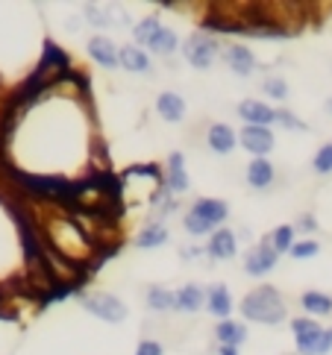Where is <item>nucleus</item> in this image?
Returning a JSON list of instances; mask_svg holds the SVG:
<instances>
[{
  "mask_svg": "<svg viewBox=\"0 0 332 355\" xmlns=\"http://www.w3.org/2000/svg\"><path fill=\"white\" fill-rule=\"evenodd\" d=\"M241 314L262 326H279L288 317L285 302L274 285H259L256 291H250V294L241 300Z\"/></svg>",
  "mask_w": 332,
  "mask_h": 355,
  "instance_id": "nucleus-1",
  "label": "nucleus"
},
{
  "mask_svg": "<svg viewBox=\"0 0 332 355\" xmlns=\"http://www.w3.org/2000/svg\"><path fill=\"white\" fill-rule=\"evenodd\" d=\"M291 332H294L300 355H329L332 352V335L326 329L317 326L312 317H297V320H291Z\"/></svg>",
  "mask_w": 332,
  "mask_h": 355,
  "instance_id": "nucleus-2",
  "label": "nucleus"
},
{
  "mask_svg": "<svg viewBox=\"0 0 332 355\" xmlns=\"http://www.w3.org/2000/svg\"><path fill=\"white\" fill-rule=\"evenodd\" d=\"M218 53H221V44H218V39H215V35H209V33H194V35H191V39L185 42V47H183L185 62H188L191 68H197V71L212 68V62L218 59Z\"/></svg>",
  "mask_w": 332,
  "mask_h": 355,
  "instance_id": "nucleus-3",
  "label": "nucleus"
},
{
  "mask_svg": "<svg viewBox=\"0 0 332 355\" xmlns=\"http://www.w3.org/2000/svg\"><path fill=\"white\" fill-rule=\"evenodd\" d=\"M83 309L92 311L94 317H100L103 323H124L126 314H130L126 302H121L118 297H112V294H103V291L83 297Z\"/></svg>",
  "mask_w": 332,
  "mask_h": 355,
  "instance_id": "nucleus-4",
  "label": "nucleus"
},
{
  "mask_svg": "<svg viewBox=\"0 0 332 355\" xmlns=\"http://www.w3.org/2000/svg\"><path fill=\"white\" fill-rule=\"evenodd\" d=\"M238 144L247 150L253 159H267V153L274 150V132L267 126H244L238 132Z\"/></svg>",
  "mask_w": 332,
  "mask_h": 355,
  "instance_id": "nucleus-5",
  "label": "nucleus"
},
{
  "mask_svg": "<svg viewBox=\"0 0 332 355\" xmlns=\"http://www.w3.org/2000/svg\"><path fill=\"white\" fill-rule=\"evenodd\" d=\"M276 259H279V252L271 247V241H262L259 247H253L247 252V259H244V273L247 276H265V273H271L276 268Z\"/></svg>",
  "mask_w": 332,
  "mask_h": 355,
  "instance_id": "nucleus-6",
  "label": "nucleus"
},
{
  "mask_svg": "<svg viewBox=\"0 0 332 355\" xmlns=\"http://www.w3.org/2000/svg\"><path fill=\"white\" fill-rule=\"evenodd\" d=\"M238 115L247 126H271L276 121V109L267 106L265 100H244V103L238 106Z\"/></svg>",
  "mask_w": 332,
  "mask_h": 355,
  "instance_id": "nucleus-7",
  "label": "nucleus"
},
{
  "mask_svg": "<svg viewBox=\"0 0 332 355\" xmlns=\"http://www.w3.org/2000/svg\"><path fill=\"white\" fill-rule=\"evenodd\" d=\"M238 252V238L233 230H218L212 232L209 244H206V256L215 259V261H226V259H235Z\"/></svg>",
  "mask_w": 332,
  "mask_h": 355,
  "instance_id": "nucleus-8",
  "label": "nucleus"
},
{
  "mask_svg": "<svg viewBox=\"0 0 332 355\" xmlns=\"http://www.w3.org/2000/svg\"><path fill=\"white\" fill-rule=\"evenodd\" d=\"M121 50L112 44V39H106V35H92L88 39V56H92L100 68H118L121 65V59H118Z\"/></svg>",
  "mask_w": 332,
  "mask_h": 355,
  "instance_id": "nucleus-9",
  "label": "nucleus"
},
{
  "mask_svg": "<svg viewBox=\"0 0 332 355\" xmlns=\"http://www.w3.org/2000/svg\"><path fill=\"white\" fill-rule=\"evenodd\" d=\"M191 214H194V218H200L203 223H209V226H218V223L226 220L229 206H226L224 200L200 197V200H194V206H191Z\"/></svg>",
  "mask_w": 332,
  "mask_h": 355,
  "instance_id": "nucleus-10",
  "label": "nucleus"
},
{
  "mask_svg": "<svg viewBox=\"0 0 332 355\" xmlns=\"http://www.w3.org/2000/svg\"><path fill=\"white\" fill-rule=\"evenodd\" d=\"M224 56H226L229 71L238 73V77H250L256 71V56H253V50L247 44H229L224 50Z\"/></svg>",
  "mask_w": 332,
  "mask_h": 355,
  "instance_id": "nucleus-11",
  "label": "nucleus"
},
{
  "mask_svg": "<svg viewBox=\"0 0 332 355\" xmlns=\"http://www.w3.org/2000/svg\"><path fill=\"white\" fill-rule=\"evenodd\" d=\"M206 141L218 156H226V153H233L235 150L238 135H235V130H229L226 123H212L209 132H206Z\"/></svg>",
  "mask_w": 332,
  "mask_h": 355,
  "instance_id": "nucleus-12",
  "label": "nucleus"
},
{
  "mask_svg": "<svg viewBox=\"0 0 332 355\" xmlns=\"http://www.w3.org/2000/svg\"><path fill=\"white\" fill-rule=\"evenodd\" d=\"M165 188H168V194L188 191V173H185V164H183V153H171L168 171H165Z\"/></svg>",
  "mask_w": 332,
  "mask_h": 355,
  "instance_id": "nucleus-13",
  "label": "nucleus"
},
{
  "mask_svg": "<svg viewBox=\"0 0 332 355\" xmlns=\"http://www.w3.org/2000/svg\"><path fill=\"white\" fill-rule=\"evenodd\" d=\"M156 112H159V118L162 121H168V123H180L185 118V100L180 94H174V92H162L156 97Z\"/></svg>",
  "mask_w": 332,
  "mask_h": 355,
  "instance_id": "nucleus-14",
  "label": "nucleus"
},
{
  "mask_svg": "<svg viewBox=\"0 0 332 355\" xmlns=\"http://www.w3.org/2000/svg\"><path fill=\"white\" fill-rule=\"evenodd\" d=\"M206 309L215 314V317H221V320H229V314H233V297H229V291L226 285H212L206 291Z\"/></svg>",
  "mask_w": 332,
  "mask_h": 355,
  "instance_id": "nucleus-15",
  "label": "nucleus"
},
{
  "mask_svg": "<svg viewBox=\"0 0 332 355\" xmlns=\"http://www.w3.org/2000/svg\"><path fill=\"white\" fill-rule=\"evenodd\" d=\"M215 338L221 340V347H241L247 340V326L238 323V320H221L215 326Z\"/></svg>",
  "mask_w": 332,
  "mask_h": 355,
  "instance_id": "nucleus-16",
  "label": "nucleus"
},
{
  "mask_svg": "<svg viewBox=\"0 0 332 355\" xmlns=\"http://www.w3.org/2000/svg\"><path fill=\"white\" fill-rule=\"evenodd\" d=\"M121 68L124 71H133V73H147L150 71V56L144 53V47H138V44H126L121 47Z\"/></svg>",
  "mask_w": 332,
  "mask_h": 355,
  "instance_id": "nucleus-17",
  "label": "nucleus"
},
{
  "mask_svg": "<svg viewBox=\"0 0 332 355\" xmlns=\"http://www.w3.org/2000/svg\"><path fill=\"white\" fill-rule=\"evenodd\" d=\"M274 176H276V171H274V164L267 162V159H253L250 164H247V185L250 188H267L274 182Z\"/></svg>",
  "mask_w": 332,
  "mask_h": 355,
  "instance_id": "nucleus-18",
  "label": "nucleus"
},
{
  "mask_svg": "<svg viewBox=\"0 0 332 355\" xmlns=\"http://www.w3.org/2000/svg\"><path fill=\"white\" fill-rule=\"evenodd\" d=\"M171 238V232H168V226H165L162 220H153V223H147L142 232H138V238H135V244L142 247V250H156V247H162L165 241Z\"/></svg>",
  "mask_w": 332,
  "mask_h": 355,
  "instance_id": "nucleus-19",
  "label": "nucleus"
},
{
  "mask_svg": "<svg viewBox=\"0 0 332 355\" xmlns=\"http://www.w3.org/2000/svg\"><path fill=\"white\" fill-rule=\"evenodd\" d=\"M203 302H206V291H203L200 285L188 282L183 285L180 291H176V309L180 311H200Z\"/></svg>",
  "mask_w": 332,
  "mask_h": 355,
  "instance_id": "nucleus-20",
  "label": "nucleus"
},
{
  "mask_svg": "<svg viewBox=\"0 0 332 355\" xmlns=\"http://www.w3.org/2000/svg\"><path fill=\"white\" fill-rule=\"evenodd\" d=\"M147 306L153 311H171V309H176V291H168L162 285H150L147 288Z\"/></svg>",
  "mask_w": 332,
  "mask_h": 355,
  "instance_id": "nucleus-21",
  "label": "nucleus"
},
{
  "mask_svg": "<svg viewBox=\"0 0 332 355\" xmlns=\"http://www.w3.org/2000/svg\"><path fill=\"white\" fill-rule=\"evenodd\" d=\"M162 30V24H159V18L156 15H150V18H142L133 27V39H135V44L138 47H150V42L156 39V33Z\"/></svg>",
  "mask_w": 332,
  "mask_h": 355,
  "instance_id": "nucleus-22",
  "label": "nucleus"
},
{
  "mask_svg": "<svg viewBox=\"0 0 332 355\" xmlns=\"http://www.w3.org/2000/svg\"><path fill=\"white\" fill-rule=\"evenodd\" d=\"M300 306L309 314H332V297L321 294V291H306L300 297Z\"/></svg>",
  "mask_w": 332,
  "mask_h": 355,
  "instance_id": "nucleus-23",
  "label": "nucleus"
},
{
  "mask_svg": "<svg viewBox=\"0 0 332 355\" xmlns=\"http://www.w3.org/2000/svg\"><path fill=\"white\" fill-rule=\"evenodd\" d=\"M176 47H180V39H176V33H174V30H168V27H162V30L156 33V39L150 42V47H147V50H153L156 56H171Z\"/></svg>",
  "mask_w": 332,
  "mask_h": 355,
  "instance_id": "nucleus-24",
  "label": "nucleus"
},
{
  "mask_svg": "<svg viewBox=\"0 0 332 355\" xmlns=\"http://www.w3.org/2000/svg\"><path fill=\"white\" fill-rule=\"evenodd\" d=\"M267 241H271V247L276 252H291V247H294V226H276V230L267 235Z\"/></svg>",
  "mask_w": 332,
  "mask_h": 355,
  "instance_id": "nucleus-25",
  "label": "nucleus"
},
{
  "mask_svg": "<svg viewBox=\"0 0 332 355\" xmlns=\"http://www.w3.org/2000/svg\"><path fill=\"white\" fill-rule=\"evenodd\" d=\"M317 252H321V247H317V241L303 238V241H294V247H291L288 256H291V259H315Z\"/></svg>",
  "mask_w": 332,
  "mask_h": 355,
  "instance_id": "nucleus-26",
  "label": "nucleus"
},
{
  "mask_svg": "<svg viewBox=\"0 0 332 355\" xmlns=\"http://www.w3.org/2000/svg\"><path fill=\"white\" fill-rule=\"evenodd\" d=\"M262 88H265V94L271 100H285L288 97V85H285V80H279V77H267L262 83Z\"/></svg>",
  "mask_w": 332,
  "mask_h": 355,
  "instance_id": "nucleus-27",
  "label": "nucleus"
},
{
  "mask_svg": "<svg viewBox=\"0 0 332 355\" xmlns=\"http://www.w3.org/2000/svg\"><path fill=\"white\" fill-rule=\"evenodd\" d=\"M85 21L94 24V27H100V30H106V27H112V24H115V18L109 15V12L106 9H97V6H88L85 9Z\"/></svg>",
  "mask_w": 332,
  "mask_h": 355,
  "instance_id": "nucleus-28",
  "label": "nucleus"
},
{
  "mask_svg": "<svg viewBox=\"0 0 332 355\" xmlns=\"http://www.w3.org/2000/svg\"><path fill=\"white\" fill-rule=\"evenodd\" d=\"M312 164H315V171H317V173H324V176L332 173V144H324L321 150H317Z\"/></svg>",
  "mask_w": 332,
  "mask_h": 355,
  "instance_id": "nucleus-29",
  "label": "nucleus"
},
{
  "mask_svg": "<svg viewBox=\"0 0 332 355\" xmlns=\"http://www.w3.org/2000/svg\"><path fill=\"white\" fill-rule=\"evenodd\" d=\"M276 123H283V126H288V130H297V132H303V130H309L303 121H297L294 115H291L288 109H276Z\"/></svg>",
  "mask_w": 332,
  "mask_h": 355,
  "instance_id": "nucleus-30",
  "label": "nucleus"
},
{
  "mask_svg": "<svg viewBox=\"0 0 332 355\" xmlns=\"http://www.w3.org/2000/svg\"><path fill=\"white\" fill-rule=\"evenodd\" d=\"M135 355H162V344L159 340H142L135 347Z\"/></svg>",
  "mask_w": 332,
  "mask_h": 355,
  "instance_id": "nucleus-31",
  "label": "nucleus"
},
{
  "mask_svg": "<svg viewBox=\"0 0 332 355\" xmlns=\"http://www.w3.org/2000/svg\"><path fill=\"white\" fill-rule=\"evenodd\" d=\"M297 226H300L303 232H315V230H317V223H315V218H312V214H303V218L297 220Z\"/></svg>",
  "mask_w": 332,
  "mask_h": 355,
  "instance_id": "nucleus-32",
  "label": "nucleus"
},
{
  "mask_svg": "<svg viewBox=\"0 0 332 355\" xmlns=\"http://www.w3.org/2000/svg\"><path fill=\"white\" fill-rule=\"evenodd\" d=\"M218 355H238V349H235V347H221Z\"/></svg>",
  "mask_w": 332,
  "mask_h": 355,
  "instance_id": "nucleus-33",
  "label": "nucleus"
},
{
  "mask_svg": "<svg viewBox=\"0 0 332 355\" xmlns=\"http://www.w3.org/2000/svg\"><path fill=\"white\" fill-rule=\"evenodd\" d=\"M329 335H332V329H329Z\"/></svg>",
  "mask_w": 332,
  "mask_h": 355,
  "instance_id": "nucleus-34",
  "label": "nucleus"
}]
</instances>
